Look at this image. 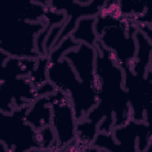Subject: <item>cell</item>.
I'll return each instance as SVG.
<instances>
[{"label": "cell", "instance_id": "5", "mask_svg": "<svg viewBox=\"0 0 152 152\" xmlns=\"http://www.w3.org/2000/svg\"><path fill=\"white\" fill-rule=\"evenodd\" d=\"M29 106L11 113L0 111V144L4 151H42L39 130L25 119Z\"/></svg>", "mask_w": 152, "mask_h": 152}, {"label": "cell", "instance_id": "11", "mask_svg": "<svg viewBox=\"0 0 152 152\" xmlns=\"http://www.w3.org/2000/svg\"><path fill=\"white\" fill-rule=\"evenodd\" d=\"M51 106L47 95L39 96L30 106L25 116L26 121L37 130L50 126Z\"/></svg>", "mask_w": 152, "mask_h": 152}, {"label": "cell", "instance_id": "6", "mask_svg": "<svg viewBox=\"0 0 152 152\" xmlns=\"http://www.w3.org/2000/svg\"><path fill=\"white\" fill-rule=\"evenodd\" d=\"M51 106V124L56 141V151H74L77 121L69 97L57 89L46 94Z\"/></svg>", "mask_w": 152, "mask_h": 152}, {"label": "cell", "instance_id": "1", "mask_svg": "<svg viewBox=\"0 0 152 152\" xmlns=\"http://www.w3.org/2000/svg\"><path fill=\"white\" fill-rule=\"evenodd\" d=\"M95 48L97 103L82 121L98 132L110 133L113 128L123 125L131 119L124 86V71L114 54L97 39Z\"/></svg>", "mask_w": 152, "mask_h": 152}, {"label": "cell", "instance_id": "8", "mask_svg": "<svg viewBox=\"0 0 152 152\" xmlns=\"http://www.w3.org/2000/svg\"><path fill=\"white\" fill-rule=\"evenodd\" d=\"M105 1H47L48 6L53 10L64 12L66 17L51 49L59 44L75 30L77 21L82 17H95L100 11ZM50 49V50H51Z\"/></svg>", "mask_w": 152, "mask_h": 152}, {"label": "cell", "instance_id": "7", "mask_svg": "<svg viewBox=\"0 0 152 152\" xmlns=\"http://www.w3.org/2000/svg\"><path fill=\"white\" fill-rule=\"evenodd\" d=\"M151 125L145 121L130 119L126 124L113 128V152H147L152 145Z\"/></svg>", "mask_w": 152, "mask_h": 152}, {"label": "cell", "instance_id": "12", "mask_svg": "<svg viewBox=\"0 0 152 152\" xmlns=\"http://www.w3.org/2000/svg\"><path fill=\"white\" fill-rule=\"evenodd\" d=\"M95 17H82L78 20L75 30L70 34L75 42H83L95 46L97 40L94 31Z\"/></svg>", "mask_w": 152, "mask_h": 152}, {"label": "cell", "instance_id": "4", "mask_svg": "<svg viewBox=\"0 0 152 152\" xmlns=\"http://www.w3.org/2000/svg\"><path fill=\"white\" fill-rule=\"evenodd\" d=\"M49 24L46 21H30L11 17L0 33V49L10 57L38 59L37 38Z\"/></svg>", "mask_w": 152, "mask_h": 152}, {"label": "cell", "instance_id": "9", "mask_svg": "<svg viewBox=\"0 0 152 152\" xmlns=\"http://www.w3.org/2000/svg\"><path fill=\"white\" fill-rule=\"evenodd\" d=\"M62 56L69 61L79 80L87 87L97 91L95 46L81 42L77 48L66 51Z\"/></svg>", "mask_w": 152, "mask_h": 152}, {"label": "cell", "instance_id": "3", "mask_svg": "<svg viewBox=\"0 0 152 152\" xmlns=\"http://www.w3.org/2000/svg\"><path fill=\"white\" fill-rule=\"evenodd\" d=\"M80 42L69 35L48 55V80L70 98L75 119L83 120L97 103V91L85 86L78 78L69 61L63 57L69 49L77 48Z\"/></svg>", "mask_w": 152, "mask_h": 152}, {"label": "cell", "instance_id": "2", "mask_svg": "<svg viewBox=\"0 0 152 152\" xmlns=\"http://www.w3.org/2000/svg\"><path fill=\"white\" fill-rule=\"evenodd\" d=\"M137 30L138 24L121 13L118 1H105L95 16L94 31L97 40L114 54L124 70L131 69L135 59Z\"/></svg>", "mask_w": 152, "mask_h": 152}, {"label": "cell", "instance_id": "10", "mask_svg": "<svg viewBox=\"0 0 152 152\" xmlns=\"http://www.w3.org/2000/svg\"><path fill=\"white\" fill-rule=\"evenodd\" d=\"M137 51L131 71L135 75L144 77L151 68L152 40H150L138 28L135 34Z\"/></svg>", "mask_w": 152, "mask_h": 152}]
</instances>
